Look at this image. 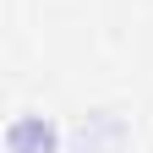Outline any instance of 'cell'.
Segmentation results:
<instances>
[{
  "label": "cell",
  "mask_w": 153,
  "mask_h": 153,
  "mask_svg": "<svg viewBox=\"0 0 153 153\" xmlns=\"http://www.w3.org/2000/svg\"><path fill=\"white\" fill-rule=\"evenodd\" d=\"M6 153H60V126L49 120V115H16V120L6 126Z\"/></svg>",
  "instance_id": "6da1fadb"
}]
</instances>
